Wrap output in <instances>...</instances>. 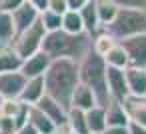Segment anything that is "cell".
Listing matches in <instances>:
<instances>
[{"label": "cell", "mask_w": 146, "mask_h": 134, "mask_svg": "<svg viewBox=\"0 0 146 134\" xmlns=\"http://www.w3.org/2000/svg\"><path fill=\"white\" fill-rule=\"evenodd\" d=\"M94 106H98L94 92H92L88 86L78 84V86H76V90H74V94H72L70 108H80V110H84V112H86V110H90V108H94Z\"/></svg>", "instance_id": "16"}, {"label": "cell", "mask_w": 146, "mask_h": 134, "mask_svg": "<svg viewBox=\"0 0 146 134\" xmlns=\"http://www.w3.org/2000/svg\"><path fill=\"white\" fill-rule=\"evenodd\" d=\"M80 18L84 24V32H88L92 38L102 30L100 20H98V10H96V0H88L80 10Z\"/></svg>", "instance_id": "13"}, {"label": "cell", "mask_w": 146, "mask_h": 134, "mask_svg": "<svg viewBox=\"0 0 146 134\" xmlns=\"http://www.w3.org/2000/svg\"><path fill=\"white\" fill-rule=\"evenodd\" d=\"M0 2H2V0H0Z\"/></svg>", "instance_id": "39"}, {"label": "cell", "mask_w": 146, "mask_h": 134, "mask_svg": "<svg viewBox=\"0 0 146 134\" xmlns=\"http://www.w3.org/2000/svg\"><path fill=\"white\" fill-rule=\"evenodd\" d=\"M106 124L108 126H122V128H126L130 124V116H128V112H126L122 102L112 100L106 106Z\"/></svg>", "instance_id": "17"}, {"label": "cell", "mask_w": 146, "mask_h": 134, "mask_svg": "<svg viewBox=\"0 0 146 134\" xmlns=\"http://www.w3.org/2000/svg\"><path fill=\"white\" fill-rule=\"evenodd\" d=\"M96 10H98L100 26L104 28V26H108V24L116 18V14H118L120 6L114 2V0H96Z\"/></svg>", "instance_id": "23"}, {"label": "cell", "mask_w": 146, "mask_h": 134, "mask_svg": "<svg viewBox=\"0 0 146 134\" xmlns=\"http://www.w3.org/2000/svg\"><path fill=\"white\" fill-rule=\"evenodd\" d=\"M90 50H92V36L88 32H80V34H68L64 30L46 32L42 42V52H46L52 60L70 58L80 62Z\"/></svg>", "instance_id": "2"}, {"label": "cell", "mask_w": 146, "mask_h": 134, "mask_svg": "<svg viewBox=\"0 0 146 134\" xmlns=\"http://www.w3.org/2000/svg\"><path fill=\"white\" fill-rule=\"evenodd\" d=\"M20 108H22V102H20V100H4L2 106H0V114L14 118V116L20 112Z\"/></svg>", "instance_id": "28"}, {"label": "cell", "mask_w": 146, "mask_h": 134, "mask_svg": "<svg viewBox=\"0 0 146 134\" xmlns=\"http://www.w3.org/2000/svg\"><path fill=\"white\" fill-rule=\"evenodd\" d=\"M88 2V0H66V4H68V10H74V12H80L82 6Z\"/></svg>", "instance_id": "32"}, {"label": "cell", "mask_w": 146, "mask_h": 134, "mask_svg": "<svg viewBox=\"0 0 146 134\" xmlns=\"http://www.w3.org/2000/svg\"><path fill=\"white\" fill-rule=\"evenodd\" d=\"M124 72H126V84L130 96H146V68L128 66Z\"/></svg>", "instance_id": "14"}, {"label": "cell", "mask_w": 146, "mask_h": 134, "mask_svg": "<svg viewBox=\"0 0 146 134\" xmlns=\"http://www.w3.org/2000/svg\"><path fill=\"white\" fill-rule=\"evenodd\" d=\"M16 38V28L12 22V14L0 10V46H10Z\"/></svg>", "instance_id": "21"}, {"label": "cell", "mask_w": 146, "mask_h": 134, "mask_svg": "<svg viewBox=\"0 0 146 134\" xmlns=\"http://www.w3.org/2000/svg\"><path fill=\"white\" fill-rule=\"evenodd\" d=\"M50 62H52V58L46 54V52H36L34 56H30V58H26L24 62H22V68H20V72L26 76V78H36V76H44V72L48 70V66H50Z\"/></svg>", "instance_id": "11"}, {"label": "cell", "mask_w": 146, "mask_h": 134, "mask_svg": "<svg viewBox=\"0 0 146 134\" xmlns=\"http://www.w3.org/2000/svg\"><path fill=\"white\" fill-rule=\"evenodd\" d=\"M106 34H110L116 42H122L124 38L146 34V12L134 10V8H120L116 18L102 28Z\"/></svg>", "instance_id": "4"}, {"label": "cell", "mask_w": 146, "mask_h": 134, "mask_svg": "<svg viewBox=\"0 0 146 134\" xmlns=\"http://www.w3.org/2000/svg\"><path fill=\"white\" fill-rule=\"evenodd\" d=\"M80 84L78 76V62L70 58H58L52 60L48 70L44 72V88L50 98L60 102L66 110L70 108L72 94L76 86Z\"/></svg>", "instance_id": "1"}, {"label": "cell", "mask_w": 146, "mask_h": 134, "mask_svg": "<svg viewBox=\"0 0 146 134\" xmlns=\"http://www.w3.org/2000/svg\"><path fill=\"white\" fill-rule=\"evenodd\" d=\"M28 122L36 128L38 134H52L56 130V124L38 108V106H30V112H28Z\"/></svg>", "instance_id": "18"}, {"label": "cell", "mask_w": 146, "mask_h": 134, "mask_svg": "<svg viewBox=\"0 0 146 134\" xmlns=\"http://www.w3.org/2000/svg\"><path fill=\"white\" fill-rule=\"evenodd\" d=\"M102 134H128V126L122 128V126H108Z\"/></svg>", "instance_id": "35"}, {"label": "cell", "mask_w": 146, "mask_h": 134, "mask_svg": "<svg viewBox=\"0 0 146 134\" xmlns=\"http://www.w3.org/2000/svg\"><path fill=\"white\" fill-rule=\"evenodd\" d=\"M128 134H146V126H140L138 122H132L128 124Z\"/></svg>", "instance_id": "33"}, {"label": "cell", "mask_w": 146, "mask_h": 134, "mask_svg": "<svg viewBox=\"0 0 146 134\" xmlns=\"http://www.w3.org/2000/svg\"><path fill=\"white\" fill-rule=\"evenodd\" d=\"M62 30L68 32V34L84 32V24H82V18H80V12H74V10L64 12L62 14Z\"/></svg>", "instance_id": "24"}, {"label": "cell", "mask_w": 146, "mask_h": 134, "mask_svg": "<svg viewBox=\"0 0 146 134\" xmlns=\"http://www.w3.org/2000/svg\"><path fill=\"white\" fill-rule=\"evenodd\" d=\"M124 70L126 68H114V66L106 68L108 90H110L112 100H116V102H124L130 96V90H128V84H126V72Z\"/></svg>", "instance_id": "8"}, {"label": "cell", "mask_w": 146, "mask_h": 134, "mask_svg": "<svg viewBox=\"0 0 146 134\" xmlns=\"http://www.w3.org/2000/svg\"><path fill=\"white\" fill-rule=\"evenodd\" d=\"M24 2H26V0H2V2H0V10L12 14V12H14L16 8H20Z\"/></svg>", "instance_id": "31"}, {"label": "cell", "mask_w": 146, "mask_h": 134, "mask_svg": "<svg viewBox=\"0 0 146 134\" xmlns=\"http://www.w3.org/2000/svg\"><path fill=\"white\" fill-rule=\"evenodd\" d=\"M46 94V88H44V76H36V78H28L22 94H20V102L28 104V106H34L38 104V100Z\"/></svg>", "instance_id": "12"}, {"label": "cell", "mask_w": 146, "mask_h": 134, "mask_svg": "<svg viewBox=\"0 0 146 134\" xmlns=\"http://www.w3.org/2000/svg\"><path fill=\"white\" fill-rule=\"evenodd\" d=\"M68 128L72 134H90L88 122H86V112L80 108H68Z\"/></svg>", "instance_id": "22"}, {"label": "cell", "mask_w": 146, "mask_h": 134, "mask_svg": "<svg viewBox=\"0 0 146 134\" xmlns=\"http://www.w3.org/2000/svg\"><path fill=\"white\" fill-rule=\"evenodd\" d=\"M86 122H88L90 134H102L108 128V124H106V108L104 106H94V108L86 110Z\"/></svg>", "instance_id": "19"}, {"label": "cell", "mask_w": 146, "mask_h": 134, "mask_svg": "<svg viewBox=\"0 0 146 134\" xmlns=\"http://www.w3.org/2000/svg\"><path fill=\"white\" fill-rule=\"evenodd\" d=\"M44 36H46V30H44L42 22L38 20V22L32 24L28 30L20 32V34L14 38V42H12L10 46H12V50H14L22 60H26V58H30V56H34L36 52L42 50Z\"/></svg>", "instance_id": "5"}, {"label": "cell", "mask_w": 146, "mask_h": 134, "mask_svg": "<svg viewBox=\"0 0 146 134\" xmlns=\"http://www.w3.org/2000/svg\"><path fill=\"white\" fill-rule=\"evenodd\" d=\"M34 106H38V108L56 124V128H58V126H66V122H68V110H66L60 102H56L54 98H50L48 94H44V96L38 100V104H34Z\"/></svg>", "instance_id": "10"}, {"label": "cell", "mask_w": 146, "mask_h": 134, "mask_svg": "<svg viewBox=\"0 0 146 134\" xmlns=\"http://www.w3.org/2000/svg\"><path fill=\"white\" fill-rule=\"evenodd\" d=\"M16 134H38V132H36V128H34V126L28 122V124H26V126H22V128H20Z\"/></svg>", "instance_id": "36"}, {"label": "cell", "mask_w": 146, "mask_h": 134, "mask_svg": "<svg viewBox=\"0 0 146 134\" xmlns=\"http://www.w3.org/2000/svg\"><path fill=\"white\" fill-rule=\"evenodd\" d=\"M122 48L128 54V66L132 68H146V34H136L130 38H124Z\"/></svg>", "instance_id": "6"}, {"label": "cell", "mask_w": 146, "mask_h": 134, "mask_svg": "<svg viewBox=\"0 0 146 134\" xmlns=\"http://www.w3.org/2000/svg\"><path fill=\"white\" fill-rule=\"evenodd\" d=\"M122 104H124L132 122L146 126V96H128Z\"/></svg>", "instance_id": "15"}, {"label": "cell", "mask_w": 146, "mask_h": 134, "mask_svg": "<svg viewBox=\"0 0 146 134\" xmlns=\"http://www.w3.org/2000/svg\"><path fill=\"white\" fill-rule=\"evenodd\" d=\"M22 62L24 60L12 50V46H0V74L20 70Z\"/></svg>", "instance_id": "20"}, {"label": "cell", "mask_w": 146, "mask_h": 134, "mask_svg": "<svg viewBox=\"0 0 146 134\" xmlns=\"http://www.w3.org/2000/svg\"><path fill=\"white\" fill-rule=\"evenodd\" d=\"M26 82H28V78L20 70L4 72V74H0V94H2L4 100H18Z\"/></svg>", "instance_id": "7"}, {"label": "cell", "mask_w": 146, "mask_h": 134, "mask_svg": "<svg viewBox=\"0 0 146 134\" xmlns=\"http://www.w3.org/2000/svg\"><path fill=\"white\" fill-rule=\"evenodd\" d=\"M106 64L108 66H114V68H128V54L126 50L122 48V44H114V48L104 56Z\"/></svg>", "instance_id": "26"}, {"label": "cell", "mask_w": 146, "mask_h": 134, "mask_svg": "<svg viewBox=\"0 0 146 134\" xmlns=\"http://www.w3.org/2000/svg\"><path fill=\"white\" fill-rule=\"evenodd\" d=\"M48 10L62 16L64 12H68V4H66V0H48Z\"/></svg>", "instance_id": "30"}, {"label": "cell", "mask_w": 146, "mask_h": 134, "mask_svg": "<svg viewBox=\"0 0 146 134\" xmlns=\"http://www.w3.org/2000/svg\"><path fill=\"white\" fill-rule=\"evenodd\" d=\"M40 22L44 26L46 32H56V30H62V16L52 12V10H44L40 12Z\"/></svg>", "instance_id": "27"}, {"label": "cell", "mask_w": 146, "mask_h": 134, "mask_svg": "<svg viewBox=\"0 0 146 134\" xmlns=\"http://www.w3.org/2000/svg\"><path fill=\"white\" fill-rule=\"evenodd\" d=\"M120 8H134V10H142L146 12V0H114Z\"/></svg>", "instance_id": "29"}, {"label": "cell", "mask_w": 146, "mask_h": 134, "mask_svg": "<svg viewBox=\"0 0 146 134\" xmlns=\"http://www.w3.org/2000/svg\"><path fill=\"white\" fill-rule=\"evenodd\" d=\"M52 134H72V132H70V128H68V124H66V126H58Z\"/></svg>", "instance_id": "37"}, {"label": "cell", "mask_w": 146, "mask_h": 134, "mask_svg": "<svg viewBox=\"0 0 146 134\" xmlns=\"http://www.w3.org/2000/svg\"><path fill=\"white\" fill-rule=\"evenodd\" d=\"M40 20V12L28 2H26L20 6V8H16L14 12H12V22H14V28H16V36L20 34V32H24V30H28L32 24H36Z\"/></svg>", "instance_id": "9"}, {"label": "cell", "mask_w": 146, "mask_h": 134, "mask_svg": "<svg viewBox=\"0 0 146 134\" xmlns=\"http://www.w3.org/2000/svg\"><path fill=\"white\" fill-rule=\"evenodd\" d=\"M28 2L38 10V12H44V10H48V0H28Z\"/></svg>", "instance_id": "34"}, {"label": "cell", "mask_w": 146, "mask_h": 134, "mask_svg": "<svg viewBox=\"0 0 146 134\" xmlns=\"http://www.w3.org/2000/svg\"><path fill=\"white\" fill-rule=\"evenodd\" d=\"M106 60L104 56L96 54L94 50H90L80 62H78V76H80V84L88 86L94 96L98 106H108L112 102L110 90H108V80H106Z\"/></svg>", "instance_id": "3"}, {"label": "cell", "mask_w": 146, "mask_h": 134, "mask_svg": "<svg viewBox=\"0 0 146 134\" xmlns=\"http://www.w3.org/2000/svg\"><path fill=\"white\" fill-rule=\"evenodd\" d=\"M114 44H118L110 34H106L104 30H100L94 38H92V50L96 52V54H100V56H106L112 48H114Z\"/></svg>", "instance_id": "25"}, {"label": "cell", "mask_w": 146, "mask_h": 134, "mask_svg": "<svg viewBox=\"0 0 146 134\" xmlns=\"http://www.w3.org/2000/svg\"><path fill=\"white\" fill-rule=\"evenodd\" d=\"M2 102H4V98H2V94H0V106H2Z\"/></svg>", "instance_id": "38"}]
</instances>
